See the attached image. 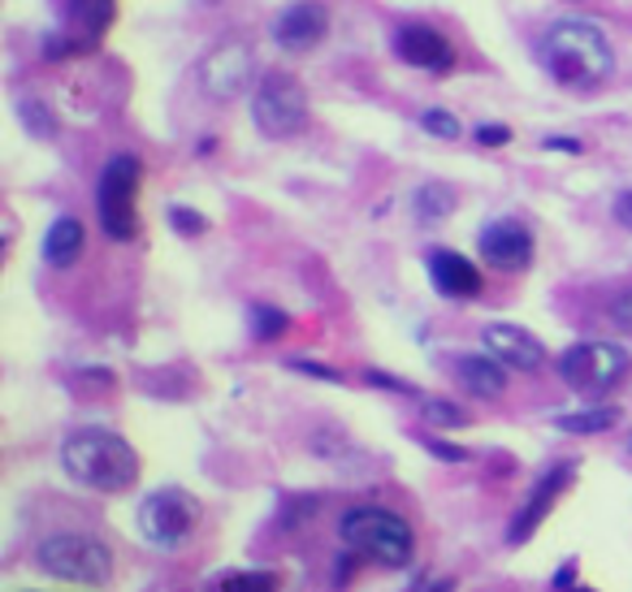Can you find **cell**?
Instances as JSON below:
<instances>
[{
    "instance_id": "9c48e42d",
    "label": "cell",
    "mask_w": 632,
    "mask_h": 592,
    "mask_svg": "<svg viewBox=\"0 0 632 592\" xmlns=\"http://www.w3.org/2000/svg\"><path fill=\"white\" fill-rule=\"evenodd\" d=\"M577 480V463L568 458V463H555L550 472H541L537 480H533V489L528 497L520 501V510H516V519L507 524V545H525L533 541V532L546 524V515L555 510V501L563 497V489Z\"/></svg>"
},
{
    "instance_id": "5bb4252c",
    "label": "cell",
    "mask_w": 632,
    "mask_h": 592,
    "mask_svg": "<svg viewBox=\"0 0 632 592\" xmlns=\"http://www.w3.org/2000/svg\"><path fill=\"white\" fill-rule=\"evenodd\" d=\"M329 35V9L320 0H295L273 22V44L282 52H313Z\"/></svg>"
},
{
    "instance_id": "7c38bea8",
    "label": "cell",
    "mask_w": 632,
    "mask_h": 592,
    "mask_svg": "<svg viewBox=\"0 0 632 592\" xmlns=\"http://www.w3.org/2000/svg\"><path fill=\"white\" fill-rule=\"evenodd\" d=\"M390 52L412 65V70H424V74H451L455 70V49L442 31H433L429 22H403L394 27L390 35Z\"/></svg>"
},
{
    "instance_id": "277c9868",
    "label": "cell",
    "mask_w": 632,
    "mask_h": 592,
    "mask_svg": "<svg viewBox=\"0 0 632 592\" xmlns=\"http://www.w3.org/2000/svg\"><path fill=\"white\" fill-rule=\"evenodd\" d=\"M35 567L65 584H105L113 575V549L96 532H49L35 545Z\"/></svg>"
},
{
    "instance_id": "ac0fdd59",
    "label": "cell",
    "mask_w": 632,
    "mask_h": 592,
    "mask_svg": "<svg viewBox=\"0 0 632 592\" xmlns=\"http://www.w3.org/2000/svg\"><path fill=\"white\" fill-rule=\"evenodd\" d=\"M624 411L620 406H584V411H568V415H555V433H572V437H598V433H611L620 429Z\"/></svg>"
},
{
    "instance_id": "603a6c76",
    "label": "cell",
    "mask_w": 632,
    "mask_h": 592,
    "mask_svg": "<svg viewBox=\"0 0 632 592\" xmlns=\"http://www.w3.org/2000/svg\"><path fill=\"white\" fill-rule=\"evenodd\" d=\"M217 589H225V592H273V589H282V580H277V571H230V575H221V580H217Z\"/></svg>"
},
{
    "instance_id": "6da1fadb",
    "label": "cell",
    "mask_w": 632,
    "mask_h": 592,
    "mask_svg": "<svg viewBox=\"0 0 632 592\" xmlns=\"http://www.w3.org/2000/svg\"><path fill=\"white\" fill-rule=\"evenodd\" d=\"M537 61L541 70L559 83V87H598L611 78L615 70V49L607 40V31L589 18H563L555 27H546V35L537 40Z\"/></svg>"
},
{
    "instance_id": "3957f363",
    "label": "cell",
    "mask_w": 632,
    "mask_h": 592,
    "mask_svg": "<svg viewBox=\"0 0 632 592\" xmlns=\"http://www.w3.org/2000/svg\"><path fill=\"white\" fill-rule=\"evenodd\" d=\"M338 537L365 562L390 567V571H403L412 562V553H417L412 524L399 510H390V506H356V510H347L343 524H338Z\"/></svg>"
},
{
    "instance_id": "74e56055",
    "label": "cell",
    "mask_w": 632,
    "mask_h": 592,
    "mask_svg": "<svg viewBox=\"0 0 632 592\" xmlns=\"http://www.w3.org/2000/svg\"><path fill=\"white\" fill-rule=\"evenodd\" d=\"M629 445H632V442H629Z\"/></svg>"
},
{
    "instance_id": "4fadbf2b",
    "label": "cell",
    "mask_w": 632,
    "mask_h": 592,
    "mask_svg": "<svg viewBox=\"0 0 632 592\" xmlns=\"http://www.w3.org/2000/svg\"><path fill=\"white\" fill-rule=\"evenodd\" d=\"M481 350H489L494 359H503L512 372H541L550 363V350L537 342L528 329L512 325V320L481 325Z\"/></svg>"
},
{
    "instance_id": "30bf717a",
    "label": "cell",
    "mask_w": 632,
    "mask_h": 592,
    "mask_svg": "<svg viewBox=\"0 0 632 592\" xmlns=\"http://www.w3.org/2000/svg\"><path fill=\"white\" fill-rule=\"evenodd\" d=\"M476 251H481V260L494 273H525L528 264H533V255H537V239H533V230H528L525 221L503 216V221H489L476 234Z\"/></svg>"
},
{
    "instance_id": "8fae6325",
    "label": "cell",
    "mask_w": 632,
    "mask_h": 592,
    "mask_svg": "<svg viewBox=\"0 0 632 592\" xmlns=\"http://www.w3.org/2000/svg\"><path fill=\"white\" fill-rule=\"evenodd\" d=\"M256 78V52L243 40H225L204 56L200 65V83L212 99H234L243 96V87Z\"/></svg>"
},
{
    "instance_id": "9a60e30c",
    "label": "cell",
    "mask_w": 632,
    "mask_h": 592,
    "mask_svg": "<svg viewBox=\"0 0 632 592\" xmlns=\"http://www.w3.org/2000/svg\"><path fill=\"white\" fill-rule=\"evenodd\" d=\"M429 282H433V290L442 298H455V303H468V298L481 295V286H485V277H481V268H476L468 255H460V251H429Z\"/></svg>"
},
{
    "instance_id": "836d02e7",
    "label": "cell",
    "mask_w": 632,
    "mask_h": 592,
    "mask_svg": "<svg viewBox=\"0 0 632 592\" xmlns=\"http://www.w3.org/2000/svg\"><path fill=\"white\" fill-rule=\"evenodd\" d=\"M546 151H568V156H580V139H563V135H546L541 139Z\"/></svg>"
},
{
    "instance_id": "d590c367",
    "label": "cell",
    "mask_w": 632,
    "mask_h": 592,
    "mask_svg": "<svg viewBox=\"0 0 632 592\" xmlns=\"http://www.w3.org/2000/svg\"><path fill=\"white\" fill-rule=\"evenodd\" d=\"M356 558H360V553H351V558H338V575H334V584H347V580H351V571H356Z\"/></svg>"
},
{
    "instance_id": "7402d4cb",
    "label": "cell",
    "mask_w": 632,
    "mask_h": 592,
    "mask_svg": "<svg viewBox=\"0 0 632 592\" xmlns=\"http://www.w3.org/2000/svg\"><path fill=\"white\" fill-rule=\"evenodd\" d=\"M70 13L87 31V40H101L105 27L113 22V0H70Z\"/></svg>"
},
{
    "instance_id": "8d00e7d4",
    "label": "cell",
    "mask_w": 632,
    "mask_h": 592,
    "mask_svg": "<svg viewBox=\"0 0 632 592\" xmlns=\"http://www.w3.org/2000/svg\"><path fill=\"white\" fill-rule=\"evenodd\" d=\"M196 151H200V156H209V151H217V139H200V144H196Z\"/></svg>"
},
{
    "instance_id": "d6a6232c",
    "label": "cell",
    "mask_w": 632,
    "mask_h": 592,
    "mask_svg": "<svg viewBox=\"0 0 632 592\" xmlns=\"http://www.w3.org/2000/svg\"><path fill=\"white\" fill-rule=\"evenodd\" d=\"M611 216H615V225H624V230L632 234V187L615 195V203H611Z\"/></svg>"
},
{
    "instance_id": "ba28073f",
    "label": "cell",
    "mask_w": 632,
    "mask_h": 592,
    "mask_svg": "<svg viewBox=\"0 0 632 592\" xmlns=\"http://www.w3.org/2000/svg\"><path fill=\"white\" fill-rule=\"evenodd\" d=\"M252 121L268 139L299 135L304 121H308V92H304V83L295 74H286V70H268L261 78V87L252 92Z\"/></svg>"
},
{
    "instance_id": "5b68a950",
    "label": "cell",
    "mask_w": 632,
    "mask_h": 592,
    "mask_svg": "<svg viewBox=\"0 0 632 592\" xmlns=\"http://www.w3.org/2000/svg\"><path fill=\"white\" fill-rule=\"evenodd\" d=\"M144 182V160L135 151H117L108 156L96 182V216L101 230L113 243H130L139 239V212H135V195Z\"/></svg>"
},
{
    "instance_id": "52a82bcc",
    "label": "cell",
    "mask_w": 632,
    "mask_h": 592,
    "mask_svg": "<svg viewBox=\"0 0 632 592\" xmlns=\"http://www.w3.org/2000/svg\"><path fill=\"white\" fill-rule=\"evenodd\" d=\"M555 372H559V381L568 390H577L584 398H602L615 394L629 381L632 355L615 342H577L559 355Z\"/></svg>"
},
{
    "instance_id": "1f68e13d",
    "label": "cell",
    "mask_w": 632,
    "mask_h": 592,
    "mask_svg": "<svg viewBox=\"0 0 632 592\" xmlns=\"http://www.w3.org/2000/svg\"><path fill=\"white\" fill-rule=\"evenodd\" d=\"M607 316H611L615 325H624V329H632V290H620V295L611 298Z\"/></svg>"
},
{
    "instance_id": "cb8c5ba5",
    "label": "cell",
    "mask_w": 632,
    "mask_h": 592,
    "mask_svg": "<svg viewBox=\"0 0 632 592\" xmlns=\"http://www.w3.org/2000/svg\"><path fill=\"white\" fill-rule=\"evenodd\" d=\"M421 130H424V135H433V139H446V144L464 135V126H460V117H455L451 108H424Z\"/></svg>"
},
{
    "instance_id": "7a4b0ae2",
    "label": "cell",
    "mask_w": 632,
    "mask_h": 592,
    "mask_svg": "<svg viewBox=\"0 0 632 592\" xmlns=\"http://www.w3.org/2000/svg\"><path fill=\"white\" fill-rule=\"evenodd\" d=\"M61 467L83 489L126 494L139 480V450L113 429H74L61 442Z\"/></svg>"
},
{
    "instance_id": "44dd1931",
    "label": "cell",
    "mask_w": 632,
    "mask_h": 592,
    "mask_svg": "<svg viewBox=\"0 0 632 592\" xmlns=\"http://www.w3.org/2000/svg\"><path fill=\"white\" fill-rule=\"evenodd\" d=\"M421 420L429 429H446V433L473 424V415L460 402H451V398H421Z\"/></svg>"
},
{
    "instance_id": "f546056e",
    "label": "cell",
    "mask_w": 632,
    "mask_h": 592,
    "mask_svg": "<svg viewBox=\"0 0 632 592\" xmlns=\"http://www.w3.org/2000/svg\"><path fill=\"white\" fill-rule=\"evenodd\" d=\"M424 450H429L433 458H442V463H468V458H473V454H468L464 445L438 442V437H424Z\"/></svg>"
},
{
    "instance_id": "e575fe53",
    "label": "cell",
    "mask_w": 632,
    "mask_h": 592,
    "mask_svg": "<svg viewBox=\"0 0 632 592\" xmlns=\"http://www.w3.org/2000/svg\"><path fill=\"white\" fill-rule=\"evenodd\" d=\"M572 584H577V558H568L559 575H550V589H572Z\"/></svg>"
},
{
    "instance_id": "f1b7e54d",
    "label": "cell",
    "mask_w": 632,
    "mask_h": 592,
    "mask_svg": "<svg viewBox=\"0 0 632 592\" xmlns=\"http://www.w3.org/2000/svg\"><path fill=\"white\" fill-rule=\"evenodd\" d=\"M473 139L481 148H503V144H512V130L507 126H498V121H481L473 130Z\"/></svg>"
},
{
    "instance_id": "8992f818",
    "label": "cell",
    "mask_w": 632,
    "mask_h": 592,
    "mask_svg": "<svg viewBox=\"0 0 632 592\" xmlns=\"http://www.w3.org/2000/svg\"><path fill=\"white\" fill-rule=\"evenodd\" d=\"M200 515H204L200 497L178 489V485H165V489H152L139 501L135 528H139L144 545H152L160 553H173V549L191 541V532L200 528Z\"/></svg>"
},
{
    "instance_id": "83f0119b",
    "label": "cell",
    "mask_w": 632,
    "mask_h": 592,
    "mask_svg": "<svg viewBox=\"0 0 632 592\" xmlns=\"http://www.w3.org/2000/svg\"><path fill=\"white\" fill-rule=\"evenodd\" d=\"M365 385L372 390H386V394H403V398H421L408 381H399V377H390V372H377V368H365Z\"/></svg>"
},
{
    "instance_id": "2e32d148",
    "label": "cell",
    "mask_w": 632,
    "mask_h": 592,
    "mask_svg": "<svg viewBox=\"0 0 632 592\" xmlns=\"http://www.w3.org/2000/svg\"><path fill=\"white\" fill-rule=\"evenodd\" d=\"M507 372H512V368H507L503 359H494L489 350L460 355V359H455V377H460V385L473 398H503L507 394Z\"/></svg>"
},
{
    "instance_id": "484cf974",
    "label": "cell",
    "mask_w": 632,
    "mask_h": 592,
    "mask_svg": "<svg viewBox=\"0 0 632 592\" xmlns=\"http://www.w3.org/2000/svg\"><path fill=\"white\" fill-rule=\"evenodd\" d=\"M22 117H27V130H31V135H40V139H53V135H56L53 113H49L44 104H31V99H22Z\"/></svg>"
},
{
    "instance_id": "d6986e66",
    "label": "cell",
    "mask_w": 632,
    "mask_h": 592,
    "mask_svg": "<svg viewBox=\"0 0 632 592\" xmlns=\"http://www.w3.org/2000/svg\"><path fill=\"white\" fill-rule=\"evenodd\" d=\"M455 191L451 187H442V182H429V187H421L417 195H412V208H417V221L421 225H438V221H446L451 212H455Z\"/></svg>"
},
{
    "instance_id": "ffe728a7",
    "label": "cell",
    "mask_w": 632,
    "mask_h": 592,
    "mask_svg": "<svg viewBox=\"0 0 632 592\" xmlns=\"http://www.w3.org/2000/svg\"><path fill=\"white\" fill-rule=\"evenodd\" d=\"M247 329H252L256 342H277L291 329V316L282 307H273V303H252L247 307Z\"/></svg>"
},
{
    "instance_id": "4dcf8cb0",
    "label": "cell",
    "mask_w": 632,
    "mask_h": 592,
    "mask_svg": "<svg viewBox=\"0 0 632 592\" xmlns=\"http://www.w3.org/2000/svg\"><path fill=\"white\" fill-rule=\"evenodd\" d=\"M316 510H320V501H316V497H295V501H286L282 524H286V528H295L299 519H308V515H316Z\"/></svg>"
},
{
    "instance_id": "e0dca14e",
    "label": "cell",
    "mask_w": 632,
    "mask_h": 592,
    "mask_svg": "<svg viewBox=\"0 0 632 592\" xmlns=\"http://www.w3.org/2000/svg\"><path fill=\"white\" fill-rule=\"evenodd\" d=\"M83 247H87V230H83V221L78 216H56L53 225H49V234H44V247H40V255H44V264L49 268H70L78 255H83Z\"/></svg>"
},
{
    "instance_id": "4316f807",
    "label": "cell",
    "mask_w": 632,
    "mask_h": 592,
    "mask_svg": "<svg viewBox=\"0 0 632 592\" xmlns=\"http://www.w3.org/2000/svg\"><path fill=\"white\" fill-rule=\"evenodd\" d=\"M286 368H291V372H304V377H316V381H329V385H338V381H343V372H338V368H325V363L304 359V355L286 359Z\"/></svg>"
},
{
    "instance_id": "d4e9b609",
    "label": "cell",
    "mask_w": 632,
    "mask_h": 592,
    "mask_svg": "<svg viewBox=\"0 0 632 592\" xmlns=\"http://www.w3.org/2000/svg\"><path fill=\"white\" fill-rule=\"evenodd\" d=\"M169 225H173L182 239H200V234L209 230V216L196 212V208H187V203H169Z\"/></svg>"
}]
</instances>
